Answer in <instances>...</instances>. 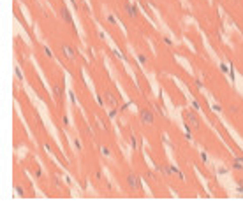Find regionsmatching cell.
I'll list each match as a JSON object with an SVG mask.
<instances>
[{
	"label": "cell",
	"mask_w": 243,
	"mask_h": 209,
	"mask_svg": "<svg viewBox=\"0 0 243 209\" xmlns=\"http://www.w3.org/2000/svg\"><path fill=\"white\" fill-rule=\"evenodd\" d=\"M181 116H183V121H185L187 125H190L192 128H199V116H197L196 111L185 109V111L181 112Z\"/></svg>",
	"instance_id": "6da1fadb"
},
{
	"label": "cell",
	"mask_w": 243,
	"mask_h": 209,
	"mask_svg": "<svg viewBox=\"0 0 243 209\" xmlns=\"http://www.w3.org/2000/svg\"><path fill=\"white\" fill-rule=\"evenodd\" d=\"M153 120H155V116L150 109H141L139 111V121L143 125H153Z\"/></svg>",
	"instance_id": "7a4b0ae2"
},
{
	"label": "cell",
	"mask_w": 243,
	"mask_h": 209,
	"mask_svg": "<svg viewBox=\"0 0 243 209\" xmlns=\"http://www.w3.org/2000/svg\"><path fill=\"white\" fill-rule=\"evenodd\" d=\"M127 186H129L132 192H138V190H141V179H139L134 172H130V174L127 176Z\"/></svg>",
	"instance_id": "3957f363"
},
{
	"label": "cell",
	"mask_w": 243,
	"mask_h": 209,
	"mask_svg": "<svg viewBox=\"0 0 243 209\" xmlns=\"http://www.w3.org/2000/svg\"><path fill=\"white\" fill-rule=\"evenodd\" d=\"M62 51H64V56L69 60V62H74L78 58V51L70 46V44H62Z\"/></svg>",
	"instance_id": "277c9868"
},
{
	"label": "cell",
	"mask_w": 243,
	"mask_h": 209,
	"mask_svg": "<svg viewBox=\"0 0 243 209\" xmlns=\"http://www.w3.org/2000/svg\"><path fill=\"white\" fill-rule=\"evenodd\" d=\"M106 100H107V105H111V107H118V104H120V100H118V97L113 93V91H106Z\"/></svg>",
	"instance_id": "5b68a950"
},
{
	"label": "cell",
	"mask_w": 243,
	"mask_h": 209,
	"mask_svg": "<svg viewBox=\"0 0 243 209\" xmlns=\"http://www.w3.org/2000/svg\"><path fill=\"white\" fill-rule=\"evenodd\" d=\"M125 12H127L130 18H138V16H139V12H138V9H136V5H132L130 2H127V4H125Z\"/></svg>",
	"instance_id": "8992f818"
},
{
	"label": "cell",
	"mask_w": 243,
	"mask_h": 209,
	"mask_svg": "<svg viewBox=\"0 0 243 209\" xmlns=\"http://www.w3.org/2000/svg\"><path fill=\"white\" fill-rule=\"evenodd\" d=\"M60 16H62V19H64L65 23L72 25V16H70V12L65 9V7H60Z\"/></svg>",
	"instance_id": "52a82bcc"
},
{
	"label": "cell",
	"mask_w": 243,
	"mask_h": 209,
	"mask_svg": "<svg viewBox=\"0 0 243 209\" xmlns=\"http://www.w3.org/2000/svg\"><path fill=\"white\" fill-rule=\"evenodd\" d=\"M53 93H55V99L60 100V99H62V86H60V84H55V86H53Z\"/></svg>",
	"instance_id": "ba28073f"
},
{
	"label": "cell",
	"mask_w": 243,
	"mask_h": 209,
	"mask_svg": "<svg viewBox=\"0 0 243 209\" xmlns=\"http://www.w3.org/2000/svg\"><path fill=\"white\" fill-rule=\"evenodd\" d=\"M233 169H234V171H243V164H241V162H238V160H234Z\"/></svg>",
	"instance_id": "9c48e42d"
},
{
	"label": "cell",
	"mask_w": 243,
	"mask_h": 209,
	"mask_svg": "<svg viewBox=\"0 0 243 209\" xmlns=\"http://www.w3.org/2000/svg\"><path fill=\"white\" fill-rule=\"evenodd\" d=\"M243 181H238V186H236V193L240 195V197H243Z\"/></svg>",
	"instance_id": "30bf717a"
},
{
	"label": "cell",
	"mask_w": 243,
	"mask_h": 209,
	"mask_svg": "<svg viewBox=\"0 0 243 209\" xmlns=\"http://www.w3.org/2000/svg\"><path fill=\"white\" fill-rule=\"evenodd\" d=\"M116 114H118V111H116V109L113 107V109L109 111V114H107V118H109V120H115V118H116Z\"/></svg>",
	"instance_id": "8fae6325"
},
{
	"label": "cell",
	"mask_w": 243,
	"mask_h": 209,
	"mask_svg": "<svg viewBox=\"0 0 243 209\" xmlns=\"http://www.w3.org/2000/svg\"><path fill=\"white\" fill-rule=\"evenodd\" d=\"M107 23H109V25H116V18H115L113 14H107Z\"/></svg>",
	"instance_id": "7c38bea8"
},
{
	"label": "cell",
	"mask_w": 243,
	"mask_h": 209,
	"mask_svg": "<svg viewBox=\"0 0 243 209\" xmlns=\"http://www.w3.org/2000/svg\"><path fill=\"white\" fill-rule=\"evenodd\" d=\"M97 125H99V128H101V130H107V127H106V123L104 121H102V120H97Z\"/></svg>",
	"instance_id": "4fadbf2b"
},
{
	"label": "cell",
	"mask_w": 243,
	"mask_h": 209,
	"mask_svg": "<svg viewBox=\"0 0 243 209\" xmlns=\"http://www.w3.org/2000/svg\"><path fill=\"white\" fill-rule=\"evenodd\" d=\"M101 153H102V155H106V156H111V151H109L106 146H101Z\"/></svg>",
	"instance_id": "5bb4252c"
},
{
	"label": "cell",
	"mask_w": 243,
	"mask_h": 209,
	"mask_svg": "<svg viewBox=\"0 0 243 209\" xmlns=\"http://www.w3.org/2000/svg\"><path fill=\"white\" fill-rule=\"evenodd\" d=\"M16 193H18V195H20V197H25V190H23V188H21V186H20V184H18V186H16Z\"/></svg>",
	"instance_id": "9a60e30c"
},
{
	"label": "cell",
	"mask_w": 243,
	"mask_h": 209,
	"mask_svg": "<svg viewBox=\"0 0 243 209\" xmlns=\"http://www.w3.org/2000/svg\"><path fill=\"white\" fill-rule=\"evenodd\" d=\"M42 49H44V53H46V55H48V58H53V53H51V49H49V48H48V46H44V48H42Z\"/></svg>",
	"instance_id": "2e32d148"
},
{
	"label": "cell",
	"mask_w": 243,
	"mask_h": 209,
	"mask_svg": "<svg viewBox=\"0 0 243 209\" xmlns=\"http://www.w3.org/2000/svg\"><path fill=\"white\" fill-rule=\"evenodd\" d=\"M113 55H115L116 58H120V60H125V56H123V55H122V53H120L118 49H115V51H113Z\"/></svg>",
	"instance_id": "e0dca14e"
},
{
	"label": "cell",
	"mask_w": 243,
	"mask_h": 209,
	"mask_svg": "<svg viewBox=\"0 0 243 209\" xmlns=\"http://www.w3.org/2000/svg\"><path fill=\"white\" fill-rule=\"evenodd\" d=\"M138 62L141 63V65H146V58H144V55H139V56H138Z\"/></svg>",
	"instance_id": "ac0fdd59"
},
{
	"label": "cell",
	"mask_w": 243,
	"mask_h": 209,
	"mask_svg": "<svg viewBox=\"0 0 243 209\" xmlns=\"http://www.w3.org/2000/svg\"><path fill=\"white\" fill-rule=\"evenodd\" d=\"M229 111H231V112H240V107H238V105H231Z\"/></svg>",
	"instance_id": "d6986e66"
},
{
	"label": "cell",
	"mask_w": 243,
	"mask_h": 209,
	"mask_svg": "<svg viewBox=\"0 0 243 209\" xmlns=\"http://www.w3.org/2000/svg\"><path fill=\"white\" fill-rule=\"evenodd\" d=\"M164 42H166V46H173V40L169 37H164Z\"/></svg>",
	"instance_id": "ffe728a7"
},
{
	"label": "cell",
	"mask_w": 243,
	"mask_h": 209,
	"mask_svg": "<svg viewBox=\"0 0 243 209\" xmlns=\"http://www.w3.org/2000/svg\"><path fill=\"white\" fill-rule=\"evenodd\" d=\"M213 111H217V112H222V107L218 104H213Z\"/></svg>",
	"instance_id": "44dd1931"
},
{
	"label": "cell",
	"mask_w": 243,
	"mask_h": 209,
	"mask_svg": "<svg viewBox=\"0 0 243 209\" xmlns=\"http://www.w3.org/2000/svg\"><path fill=\"white\" fill-rule=\"evenodd\" d=\"M192 107H194V109H196V111H199V109H201V105L197 104V102H196V100H192Z\"/></svg>",
	"instance_id": "7402d4cb"
},
{
	"label": "cell",
	"mask_w": 243,
	"mask_h": 209,
	"mask_svg": "<svg viewBox=\"0 0 243 209\" xmlns=\"http://www.w3.org/2000/svg\"><path fill=\"white\" fill-rule=\"evenodd\" d=\"M220 70H222V72H229V69H227L226 63H220Z\"/></svg>",
	"instance_id": "603a6c76"
},
{
	"label": "cell",
	"mask_w": 243,
	"mask_h": 209,
	"mask_svg": "<svg viewBox=\"0 0 243 209\" xmlns=\"http://www.w3.org/2000/svg\"><path fill=\"white\" fill-rule=\"evenodd\" d=\"M196 88H197V90H203V83H201V81H199V79H197V81H196Z\"/></svg>",
	"instance_id": "cb8c5ba5"
},
{
	"label": "cell",
	"mask_w": 243,
	"mask_h": 209,
	"mask_svg": "<svg viewBox=\"0 0 243 209\" xmlns=\"http://www.w3.org/2000/svg\"><path fill=\"white\" fill-rule=\"evenodd\" d=\"M201 160L206 164V162H208V155H206V153H201Z\"/></svg>",
	"instance_id": "d4e9b609"
},
{
	"label": "cell",
	"mask_w": 243,
	"mask_h": 209,
	"mask_svg": "<svg viewBox=\"0 0 243 209\" xmlns=\"http://www.w3.org/2000/svg\"><path fill=\"white\" fill-rule=\"evenodd\" d=\"M97 104H99V105H104V100H102V97H101V95H97Z\"/></svg>",
	"instance_id": "484cf974"
},
{
	"label": "cell",
	"mask_w": 243,
	"mask_h": 209,
	"mask_svg": "<svg viewBox=\"0 0 243 209\" xmlns=\"http://www.w3.org/2000/svg\"><path fill=\"white\" fill-rule=\"evenodd\" d=\"M129 105H130V102H127V104H123V105H122V107H120V111H127V107H129Z\"/></svg>",
	"instance_id": "4316f807"
},
{
	"label": "cell",
	"mask_w": 243,
	"mask_h": 209,
	"mask_svg": "<svg viewBox=\"0 0 243 209\" xmlns=\"http://www.w3.org/2000/svg\"><path fill=\"white\" fill-rule=\"evenodd\" d=\"M53 183H55V186H60V181H58V177H53Z\"/></svg>",
	"instance_id": "83f0119b"
},
{
	"label": "cell",
	"mask_w": 243,
	"mask_h": 209,
	"mask_svg": "<svg viewBox=\"0 0 243 209\" xmlns=\"http://www.w3.org/2000/svg\"><path fill=\"white\" fill-rule=\"evenodd\" d=\"M16 76H18V79H20V81L23 79V76H21V72H20V70H18V69H16Z\"/></svg>",
	"instance_id": "f1b7e54d"
},
{
	"label": "cell",
	"mask_w": 243,
	"mask_h": 209,
	"mask_svg": "<svg viewBox=\"0 0 243 209\" xmlns=\"http://www.w3.org/2000/svg\"><path fill=\"white\" fill-rule=\"evenodd\" d=\"M74 144H76V148H78V149H81V142H79V141H78V139L74 141Z\"/></svg>",
	"instance_id": "f546056e"
},
{
	"label": "cell",
	"mask_w": 243,
	"mask_h": 209,
	"mask_svg": "<svg viewBox=\"0 0 243 209\" xmlns=\"http://www.w3.org/2000/svg\"><path fill=\"white\" fill-rule=\"evenodd\" d=\"M226 172H227V169H224V167H222V169H218V174H226Z\"/></svg>",
	"instance_id": "4dcf8cb0"
},
{
	"label": "cell",
	"mask_w": 243,
	"mask_h": 209,
	"mask_svg": "<svg viewBox=\"0 0 243 209\" xmlns=\"http://www.w3.org/2000/svg\"><path fill=\"white\" fill-rule=\"evenodd\" d=\"M69 97H70V100H72V102L76 100V97H74V93H72V91H69Z\"/></svg>",
	"instance_id": "1f68e13d"
},
{
	"label": "cell",
	"mask_w": 243,
	"mask_h": 209,
	"mask_svg": "<svg viewBox=\"0 0 243 209\" xmlns=\"http://www.w3.org/2000/svg\"><path fill=\"white\" fill-rule=\"evenodd\" d=\"M70 4L74 5V9H78V2H76V0H70Z\"/></svg>",
	"instance_id": "d6a6232c"
},
{
	"label": "cell",
	"mask_w": 243,
	"mask_h": 209,
	"mask_svg": "<svg viewBox=\"0 0 243 209\" xmlns=\"http://www.w3.org/2000/svg\"><path fill=\"white\" fill-rule=\"evenodd\" d=\"M234 160H238V162H241V164H243V156H234Z\"/></svg>",
	"instance_id": "836d02e7"
}]
</instances>
